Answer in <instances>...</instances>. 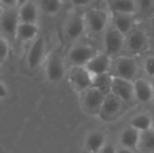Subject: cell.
<instances>
[{
  "label": "cell",
  "mask_w": 154,
  "mask_h": 153,
  "mask_svg": "<svg viewBox=\"0 0 154 153\" xmlns=\"http://www.w3.org/2000/svg\"><path fill=\"white\" fill-rule=\"evenodd\" d=\"M39 29L37 24L20 23L16 31L15 38L21 41H29L35 40L38 34Z\"/></svg>",
  "instance_id": "obj_22"
},
{
  "label": "cell",
  "mask_w": 154,
  "mask_h": 153,
  "mask_svg": "<svg viewBox=\"0 0 154 153\" xmlns=\"http://www.w3.org/2000/svg\"><path fill=\"white\" fill-rule=\"evenodd\" d=\"M126 105L116 95L109 93L106 95L98 117L104 122H114L125 112Z\"/></svg>",
  "instance_id": "obj_4"
},
{
  "label": "cell",
  "mask_w": 154,
  "mask_h": 153,
  "mask_svg": "<svg viewBox=\"0 0 154 153\" xmlns=\"http://www.w3.org/2000/svg\"><path fill=\"white\" fill-rule=\"evenodd\" d=\"M0 3L3 7L7 8H18L17 0H0Z\"/></svg>",
  "instance_id": "obj_31"
},
{
  "label": "cell",
  "mask_w": 154,
  "mask_h": 153,
  "mask_svg": "<svg viewBox=\"0 0 154 153\" xmlns=\"http://www.w3.org/2000/svg\"><path fill=\"white\" fill-rule=\"evenodd\" d=\"M137 13L143 17L151 18L154 15V0H136Z\"/></svg>",
  "instance_id": "obj_26"
},
{
  "label": "cell",
  "mask_w": 154,
  "mask_h": 153,
  "mask_svg": "<svg viewBox=\"0 0 154 153\" xmlns=\"http://www.w3.org/2000/svg\"><path fill=\"white\" fill-rule=\"evenodd\" d=\"M99 51L92 45L87 43L75 44L70 48L68 53V60L71 66L85 67L91 59Z\"/></svg>",
  "instance_id": "obj_7"
},
{
  "label": "cell",
  "mask_w": 154,
  "mask_h": 153,
  "mask_svg": "<svg viewBox=\"0 0 154 153\" xmlns=\"http://www.w3.org/2000/svg\"><path fill=\"white\" fill-rule=\"evenodd\" d=\"M86 28L93 35L103 34L110 23L108 14L102 9L92 8L84 14Z\"/></svg>",
  "instance_id": "obj_5"
},
{
  "label": "cell",
  "mask_w": 154,
  "mask_h": 153,
  "mask_svg": "<svg viewBox=\"0 0 154 153\" xmlns=\"http://www.w3.org/2000/svg\"><path fill=\"white\" fill-rule=\"evenodd\" d=\"M2 9H3V6H2V5H1V3H0V12L2 11Z\"/></svg>",
  "instance_id": "obj_39"
},
{
  "label": "cell",
  "mask_w": 154,
  "mask_h": 153,
  "mask_svg": "<svg viewBox=\"0 0 154 153\" xmlns=\"http://www.w3.org/2000/svg\"><path fill=\"white\" fill-rule=\"evenodd\" d=\"M20 23L18 8H7L0 16V27L8 38L15 39L16 31Z\"/></svg>",
  "instance_id": "obj_13"
},
{
  "label": "cell",
  "mask_w": 154,
  "mask_h": 153,
  "mask_svg": "<svg viewBox=\"0 0 154 153\" xmlns=\"http://www.w3.org/2000/svg\"><path fill=\"white\" fill-rule=\"evenodd\" d=\"M152 87H153V92H154V79L152 80Z\"/></svg>",
  "instance_id": "obj_38"
},
{
  "label": "cell",
  "mask_w": 154,
  "mask_h": 153,
  "mask_svg": "<svg viewBox=\"0 0 154 153\" xmlns=\"http://www.w3.org/2000/svg\"><path fill=\"white\" fill-rule=\"evenodd\" d=\"M140 139L141 133L127 124L118 134V146L136 151L139 150Z\"/></svg>",
  "instance_id": "obj_16"
},
{
  "label": "cell",
  "mask_w": 154,
  "mask_h": 153,
  "mask_svg": "<svg viewBox=\"0 0 154 153\" xmlns=\"http://www.w3.org/2000/svg\"><path fill=\"white\" fill-rule=\"evenodd\" d=\"M139 150L141 151H154V132L150 130L141 133Z\"/></svg>",
  "instance_id": "obj_25"
},
{
  "label": "cell",
  "mask_w": 154,
  "mask_h": 153,
  "mask_svg": "<svg viewBox=\"0 0 154 153\" xmlns=\"http://www.w3.org/2000/svg\"><path fill=\"white\" fill-rule=\"evenodd\" d=\"M152 115L143 112L134 115L128 122V125L134 128L140 133H144L152 130Z\"/></svg>",
  "instance_id": "obj_21"
},
{
  "label": "cell",
  "mask_w": 154,
  "mask_h": 153,
  "mask_svg": "<svg viewBox=\"0 0 154 153\" xmlns=\"http://www.w3.org/2000/svg\"><path fill=\"white\" fill-rule=\"evenodd\" d=\"M98 153H117V146L110 142H107Z\"/></svg>",
  "instance_id": "obj_29"
},
{
  "label": "cell",
  "mask_w": 154,
  "mask_h": 153,
  "mask_svg": "<svg viewBox=\"0 0 154 153\" xmlns=\"http://www.w3.org/2000/svg\"><path fill=\"white\" fill-rule=\"evenodd\" d=\"M8 96V89L6 86L0 80V99H5Z\"/></svg>",
  "instance_id": "obj_32"
},
{
  "label": "cell",
  "mask_w": 154,
  "mask_h": 153,
  "mask_svg": "<svg viewBox=\"0 0 154 153\" xmlns=\"http://www.w3.org/2000/svg\"><path fill=\"white\" fill-rule=\"evenodd\" d=\"M150 29H151L152 35L154 36V15L150 18Z\"/></svg>",
  "instance_id": "obj_34"
},
{
  "label": "cell",
  "mask_w": 154,
  "mask_h": 153,
  "mask_svg": "<svg viewBox=\"0 0 154 153\" xmlns=\"http://www.w3.org/2000/svg\"><path fill=\"white\" fill-rule=\"evenodd\" d=\"M105 96L106 95L98 88L91 87L79 94L80 106L88 115L98 117Z\"/></svg>",
  "instance_id": "obj_3"
},
{
  "label": "cell",
  "mask_w": 154,
  "mask_h": 153,
  "mask_svg": "<svg viewBox=\"0 0 154 153\" xmlns=\"http://www.w3.org/2000/svg\"><path fill=\"white\" fill-rule=\"evenodd\" d=\"M44 54H45V41L42 38L39 37L36 38L32 44L31 45L28 53H27V65L30 69H34L36 68H38L43 58H44Z\"/></svg>",
  "instance_id": "obj_17"
},
{
  "label": "cell",
  "mask_w": 154,
  "mask_h": 153,
  "mask_svg": "<svg viewBox=\"0 0 154 153\" xmlns=\"http://www.w3.org/2000/svg\"><path fill=\"white\" fill-rule=\"evenodd\" d=\"M112 58H110L105 52H98L89 62L85 66L87 70L92 75V77H97L101 75L110 74L112 66Z\"/></svg>",
  "instance_id": "obj_14"
},
{
  "label": "cell",
  "mask_w": 154,
  "mask_h": 153,
  "mask_svg": "<svg viewBox=\"0 0 154 153\" xmlns=\"http://www.w3.org/2000/svg\"><path fill=\"white\" fill-rule=\"evenodd\" d=\"M134 96L136 102L143 105H149L154 100V92L152 80L139 77L134 81Z\"/></svg>",
  "instance_id": "obj_12"
},
{
  "label": "cell",
  "mask_w": 154,
  "mask_h": 153,
  "mask_svg": "<svg viewBox=\"0 0 154 153\" xmlns=\"http://www.w3.org/2000/svg\"><path fill=\"white\" fill-rule=\"evenodd\" d=\"M28 1H30V0H17V5H18V7L21 6V5H23V4L27 3Z\"/></svg>",
  "instance_id": "obj_35"
},
{
  "label": "cell",
  "mask_w": 154,
  "mask_h": 153,
  "mask_svg": "<svg viewBox=\"0 0 154 153\" xmlns=\"http://www.w3.org/2000/svg\"><path fill=\"white\" fill-rule=\"evenodd\" d=\"M111 14H126L135 15L137 13L136 0H108Z\"/></svg>",
  "instance_id": "obj_20"
},
{
  "label": "cell",
  "mask_w": 154,
  "mask_h": 153,
  "mask_svg": "<svg viewBox=\"0 0 154 153\" xmlns=\"http://www.w3.org/2000/svg\"><path fill=\"white\" fill-rule=\"evenodd\" d=\"M111 93L119 97L126 106L133 105L136 102L133 81L112 76Z\"/></svg>",
  "instance_id": "obj_9"
},
{
  "label": "cell",
  "mask_w": 154,
  "mask_h": 153,
  "mask_svg": "<svg viewBox=\"0 0 154 153\" xmlns=\"http://www.w3.org/2000/svg\"><path fill=\"white\" fill-rule=\"evenodd\" d=\"M139 65L134 57L120 55L112 60L110 74L129 81H134L138 77Z\"/></svg>",
  "instance_id": "obj_1"
},
{
  "label": "cell",
  "mask_w": 154,
  "mask_h": 153,
  "mask_svg": "<svg viewBox=\"0 0 154 153\" xmlns=\"http://www.w3.org/2000/svg\"><path fill=\"white\" fill-rule=\"evenodd\" d=\"M148 48V36L146 32L135 25V27L125 37V49L129 56H136L146 50Z\"/></svg>",
  "instance_id": "obj_6"
},
{
  "label": "cell",
  "mask_w": 154,
  "mask_h": 153,
  "mask_svg": "<svg viewBox=\"0 0 154 153\" xmlns=\"http://www.w3.org/2000/svg\"><path fill=\"white\" fill-rule=\"evenodd\" d=\"M143 70L149 79H154V55L146 56L143 61Z\"/></svg>",
  "instance_id": "obj_27"
},
{
  "label": "cell",
  "mask_w": 154,
  "mask_h": 153,
  "mask_svg": "<svg viewBox=\"0 0 154 153\" xmlns=\"http://www.w3.org/2000/svg\"><path fill=\"white\" fill-rule=\"evenodd\" d=\"M95 0H70L71 4L77 8L88 7Z\"/></svg>",
  "instance_id": "obj_30"
},
{
  "label": "cell",
  "mask_w": 154,
  "mask_h": 153,
  "mask_svg": "<svg viewBox=\"0 0 154 153\" xmlns=\"http://www.w3.org/2000/svg\"><path fill=\"white\" fill-rule=\"evenodd\" d=\"M9 54V44L5 38L0 37V62L4 61Z\"/></svg>",
  "instance_id": "obj_28"
},
{
  "label": "cell",
  "mask_w": 154,
  "mask_h": 153,
  "mask_svg": "<svg viewBox=\"0 0 154 153\" xmlns=\"http://www.w3.org/2000/svg\"><path fill=\"white\" fill-rule=\"evenodd\" d=\"M117 153H136V151L126 149V148H123V147H119L117 145Z\"/></svg>",
  "instance_id": "obj_33"
},
{
  "label": "cell",
  "mask_w": 154,
  "mask_h": 153,
  "mask_svg": "<svg viewBox=\"0 0 154 153\" xmlns=\"http://www.w3.org/2000/svg\"><path fill=\"white\" fill-rule=\"evenodd\" d=\"M152 131L154 132V115H152Z\"/></svg>",
  "instance_id": "obj_36"
},
{
  "label": "cell",
  "mask_w": 154,
  "mask_h": 153,
  "mask_svg": "<svg viewBox=\"0 0 154 153\" xmlns=\"http://www.w3.org/2000/svg\"><path fill=\"white\" fill-rule=\"evenodd\" d=\"M38 8L47 15L58 14L63 6L62 0H38Z\"/></svg>",
  "instance_id": "obj_23"
},
{
  "label": "cell",
  "mask_w": 154,
  "mask_h": 153,
  "mask_svg": "<svg viewBox=\"0 0 154 153\" xmlns=\"http://www.w3.org/2000/svg\"><path fill=\"white\" fill-rule=\"evenodd\" d=\"M141 153H154V151H142Z\"/></svg>",
  "instance_id": "obj_37"
},
{
  "label": "cell",
  "mask_w": 154,
  "mask_h": 153,
  "mask_svg": "<svg viewBox=\"0 0 154 153\" xmlns=\"http://www.w3.org/2000/svg\"><path fill=\"white\" fill-rule=\"evenodd\" d=\"M111 23L125 37L135 27V15L126 14H111Z\"/></svg>",
  "instance_id": "obj_18"
},
{
  "label": "cell",
  "mask_w": 154,
  "mask_h": 153,
  "mask_svg": "<svg viewBox=\"0 0 154 153\" xmlns=\"http://www.w3.org/2000/svg\"><path fill=\"white\" fill-rule=\"evenodd\" d=\"M45 74L48 80L51 83L60 82L66 75V67L62 57L58 53L50 55L46 61Z\"/></svg>",
  "instance_id": "obj_10"
},
{
  "label": "cell",
  "mask_w": 154,
  "mask_h": 153,
  "mask_svg": "<svg viewBox=\"0 0 154 153\" xmlns=\"http://www.w3.org/2000/svg\"><path fill=\"white\" fill-rule=\"evenodd\" d=\"M87 31L84 14H73L69 16L64 25V33L69 41H78Z\"/></svg>",
  "instance_id": "obj_11"
},
{
  "label": "cell",
  "mask_w": 154,
  "mask_h": 153,
  "mask_svg": "<svg viewBox=\"0 0 154 153\" xmlns=\"http://www.w3.org/2000/svg\"><path fill=\"white\" fill-rule=\"evenodd\" d=\"M125 45V36L122 34L112 23H109L103 33L104 51L110 58L115 59L123 51Z\"/></svg>",
  "instance_id": "obj_2"
},
{
  "label": "cell",
  "mask_w": 154,
  "mask_h": 153,
  "mask_svg": "<svg viewBox=\"0 0 154 153\" xmlns=\"http://www.w3.org/2000/svg\"><path fill=\"white\" fill-rule=\"evenodd\" d=\"M38 5L32 0L18 7V15L20 23L37 24L39 12Z\"/></svg>",
  "instance_id": "obj_19"
},
{
  "label": "cell",
  "mask_w": 154,
  "mask_h": 153,
  "mask_svg": "<svg viewBox=\"0 0 154 153\" xmlns=\"http://www.w3.org/2000/svg\"><path fill=\"white\" fill-rule=\"evenodd\" d=\"M107 142V135L104 131L93 129L85 136L84 148L88 153H98Z\"/></svg>",
  "instance_id": "obj_15"
},
{
  "label": "cell",
  "mask_w": 154,
  "mask_h": 153,
  "mask_svg": "<svg viewBox=\"0 0 154 153\" xmlns=\"http://www.w3.org/2000/svg\"><path fill=\"white\" fill-rule=\"evenodd\" d=\"M112 75L106 74L93 78V87L98 88L102 93L107 95L111 92Z\"/></svg>",
  "instance_id": "obj_24"
},
{
  "label": "cell",
  "mask_w": 154,
  "mask_h": 153,
  "mask_svg": "<svg viewBox=\"0 0 154 153\" xmlns=\"http://www.w3.org/2000/svg\"><path fill=\"white\" fill-rule=\"evenodd\" d=\"M69 80L73 89L79 94L93 87V77L85 67L71 66L69 71Z\"/></svg>",
  "instance_id": "obj_8"
}]
</instances>
